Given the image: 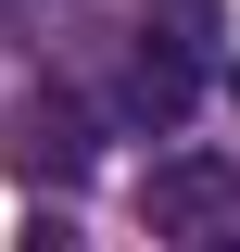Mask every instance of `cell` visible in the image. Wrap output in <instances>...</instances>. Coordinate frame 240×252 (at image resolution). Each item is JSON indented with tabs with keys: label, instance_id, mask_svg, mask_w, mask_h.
Instances as JSON below:
<instances>
[{
	"label": "cell",
	"instance_id": "cell-4",
	"mask_svg": "<svg viewBox=\"0 0 240 252\" xmlns=\"http://www.w3.org/2000/svg\"><path fill=\"white\" fill-rule=\"evenodd\" d=\"M26 252H76V227H38V240H26Z\"/></svg>",
	"mask_w": 240,
	"mask_h": 252
},
{
	"label": "cell",
	"instance_id": "cell-6",
	"mask_svg": "<svg viewBox=\"0 0 240 252\" xmlns=\"http://www.w3.org/2000/svg\"><path fill=\"white\" fill-rule=\"evenodd\" d=\"M215 252H240V240H215Z\"/></svg>",
	"mask_w": 240,
	"mask_h": 252
},
{
	"label": "cell",
	"instance_id": "cell-3",
	"mask_svg": "<svg viewBox=\"0 0 240 252\" xmlns=\"http://www.w3.org/2000/svg\"><path fill=\"white\" fill-rule=\"evenodd\" d=\"M215 202H228V164H164V177H152V215L164 227H202Z\"/></svg>",
	"mask_w": 240,
	"mask_h": 252
},
{
	"label": "cell",
	"instance_id": "cell-1",
	"mask_svg": "<svg viewBox=\"0 0 240 252\" xmlns=\"http://www.w3.org/2000/svg\"><path fill=\"white\" fill-rule=\"evenodd\" d=\"M215 38H228V13H215V0H164V13H152L139 76H126V114H139L152 139H164V126L190 114V89L215 76Z\"/></svg>",
	"mask_w": 240,
	"mask_h": 252
},
{
	"label": "cell",
	"instance_id": "cell-5",
	"mask_svg": "<svg viewBox=\"0 0 240 252\" xmlns=\"http://www.w3.org/2000/svg\"><path fill=\"white\" fill-rule=\"evenodd\" d=\"M228 89H240V63H228Z\"/></svg>",
	"mask_w": 240,
	"mask_h": 252
},
{
	"label": "cell",
	"instance_id": "cell-2",
	"mask_svg": "<svg viewBox=\"0 0 240 252\" xmlns=\"http://www.w3.org/2000/svg\"><path fill=\"white\" fill-rule=\"evenodd\" d=\"M89 152H101L89 101H76V89H26V114H13V164L63 189V177H89Z\"/></svg>",
	"mask_w": 240,
	"mask_h": 252
}]
</instances>
